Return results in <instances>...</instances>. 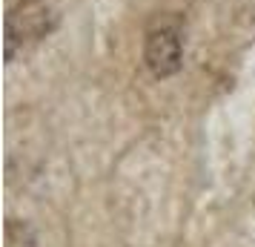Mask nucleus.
<instances>
[{"label":"nucleus","mask_w":255,"mask_h":247,"mask_svg":"<svg viewBox=\"0 0 255 247\" xmlns=\"http://www.w3.org/2000/svg\"><path fill=\"white\" fill-rule=\"evenodd\" d=\"M58 26V12L52 6V0H20L14 3L6 14V52L14 55L17 46L37 43L52 29Z\"/></svg>","instance_id":"obj_1"},{"label":"nucleus","mask_w":255,"mask_h":247,"mask_svg":"<svg viewBox=\"0 0 255 247\" xmlns=\"http://www.w3.org/2000/svg\"><path fill=\"white\" fill-rule=\"evenodd\" d=\"M143 63L152 72V78H172L184 66V43L175 26H155L146 32L143 40Z\"/></svg>","instance_id":"obj_2"}]
</instances>
